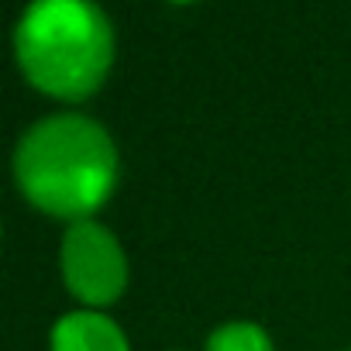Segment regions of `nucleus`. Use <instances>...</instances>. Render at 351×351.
<instances>
[{"mask_svg":"<svg viewBox=\"0 0 351 351\" xmlns=\"http://www.w3.org/2000/svg\"><path fill=\"white\" fill-rule=\"evenodd\" d=\"M52 351H128V341L110 317L76 310L52 327Z\"/></svg>","mask_w":351,"mask_h":351,"instance_id":"20e7f679","label":"nucleus"},{"mask_svg":"<svg viewBox=\"0 0 351 351\" xmlns=\"http://www.w3.org/2000/svg\"><path fill=\"white\" fill-rule=\"evenodd\" d=\"M207 351H272V341L258 324L238 320V324L217 327L207 341Z\"/></svg>","mask_w":351,"mask_h":351,"instance_id":"39448f33","label":"nucleus"},{"mask_svg":"<svg viewBox=\"0 0 351 351\" xmlns=\"http://www.w3.org/2000/svg\"><path fill=\"white\" fill-rule=\"evenodd\" d=\"M62 279L69 293L90 306L114 303L128 286V262L117 238L97 221L69 224L62 238Z\"/></svg>","mask_w":351,"mask_h":351,"instance_id":"7ed1b4c3","label":"nucleus"},{"mask_svg":"<svg viewBox=\"0 0 351 351\" xmlns=\"http://www.w3.org/2000/svg\"><path fill=\"white\" fill-rule=\"evenodd\" d=\"M14 49L28 83L59 100H83L114 62V32L97 4L38 0L18 21Z\"/></svg>","mask_w":351,"mask_h":351,"instance_id":"f03ea898","label":"nucleus"},{"mask_svg":"<svg viewBox=\"0 0 351 351\" xmlns=\"http://www.w3.org/2000/svg\"><path fill=\"white\" fill-rule=\"evenodd\" d=\"M14 176L21 193L62 221H90L117 183V148L110 134L83 114H56L25 131Z\"/></svg>","mask_w":351,"mask_h":351,"instance_id":"f257e3e1","label":"nucleus"}]
</instances>
